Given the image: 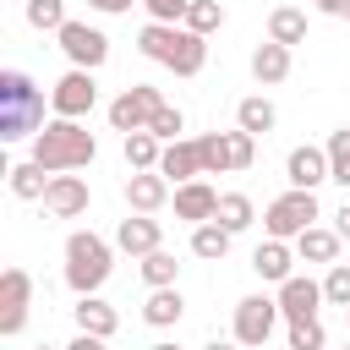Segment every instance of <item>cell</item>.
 <instances>
[{
    "mask_svg": "<svg viewBox=\"0 0 350 350\" xmlns=\"http://www.w3.org/2000/svg\"><path fill=\"white\" fill-rule=\"evenodd\" d=\"M197 148H202V175H235L230 131H202V137H197Z\"/></svg>",
    "mask_w": 350,
    "mask_h": 350,
    "instance_id": "27",
    "label": "cell"
},
{
    "mask_svg": "<svg viewBox=\"0 0 350 350\" xmlns=\"http://www.w3.org/2000/svg\"><path fill=\"white\" fill-rule=\"evenodd\" d=\"M148 350H180V345H175V339H159V345H148Z\"/></svg>",
    "mask_w": 350,
    "mask_h": 350,
    "instance_id": "44",
    "label": "cell"
},
{
    "mask_svg": "<svg viewBox=\"0 0 350 350\" xmlns=\"http://www.w3.org/2000/svg\"><path fill=\"white\" fill-rule=\"evenodd\" d=\"M290 66H295V60H290V44H273V38H268V44L252 49V77H257V88H279V82L290 77Z\"/></svg>",
    "mask_w": 350,
    "mask_h": 350,
    "instance_id": "19",
    "label": "cell"
},
{
    "mask_svg": "<svg viewBox=\"0 0 350 350\" xmlns=\"http://www.w3.org/2000/svg\"><path fill=\"white\" fill-rule=\"evenodd\" d=\"M159 159H164V142L153 131H126V164L131 170H159Z\"/></svg>",
    "mask_w": 350,
    "mask_h": 350,
    "instance_id": "29",
    "label": "cell"
},
{
    "mask_svg": "<svg viewBox=\"0 0 350 350\" xmlns=\"http://www.w3.org/2000/svg\"><path fill=\"white\" fill-rule=\"evenodd\" d=\"M186 27L202 33V38L219 33V27H224V5H219V0H191V5H186Z\"/></svg>",
    "mask_w": 350,
    "mask_h": 350,
    "instance_id": "33",
    "label": "cell"
},
{
    "mask_svg": "<svg viewBox=\"0 0 350 350\" xmlns=\"http://www.w3.org/2000/svg\"><path fill=\"white\" fill-rule=\"evenodd\" d=\"M27 306H33V273L11 262V268L0 273V334H5V339H16V334H22Z\"/></svg>",
    "mask_w": 350,
    "mask_h": 350,
    "instance_id": "10",
    "label": "cell"
},
{
    "mask_svg": "<svg viewBox=\"0 0 350 350\" xmlns=\"http://www.w3.org/2000/svg\"><path fill=\"white\" fill-rule=\"evenodd\" d=\"M339 241H345L339 230L312 224V230H301V235H295V257H301V262H334V257H339Z\"/></svg>",
    "mask_w": 350,
    "mask_h": 350,
    "instance_id": "22",
    "label": "cell"
},
{
    "mask_svg": "<svg viewBox=\"0 0 350 350\" xmlns=\"http://www.w3.org/2000/svg\"><path fill=\"white\" fill-rule=\"evenodd\" d=\"M44 120V93L33 88L27 71H0V142H22L38 137Z\"/></svg>",
    "mask_w": 350,
    "mask_h": 350,
    "instance_id": "3",
    "label": "cell"
},
{
    "mask_svg": "<svg viewBox=\"0 0 350 350\" xmlns=\"http://www.w3.org/2000/svg\"><path fill=\"white\" fill-rule=\"evenodd\" d=\"M328 180H339L345 191H350V126H339V131H328Z\"/></svg>",
    "mask_w": 350,
    "mask_h": 350,
    "instance_id": "32",
    "label": "cell"
},
{
    "mask_svg": "<svg viewBox=\"0 0 350 350\" xmlns=\"http://www.w3.org/2000/svg\"><path fill=\"white\" fill-rule=\"evenodd\" d=\"M11 175V197H22V202H44V191H49V170L38 164V159H27V164H16V170H5Z\"/></svg>",
    "mask_w": 350,
    "mask_h": 350,
    "instance_id": "26",
    "label": "cell"
},
{
    "mask_svg": "<svg viewBox=\"0 0 350 350\" xmlns=\"http://www.w3.org/2000/svg\"><path fill=\"white\" fill-rule=\"evenodd\" d=\"M109 273H115V246L93 230H71L66 235V284L77 295H98Z\"/></svg>",
    "mask_w": 350,
    "mask_h": 350,
    "instance_id": "4",
    "label": "cell"
},
{
    "mask_svg": "<svg viewBox=\"0 0 350 350\" xmlns=\"http://www.w3.org/2000/svg\"><path fill=\"white\" fill-rule=\"evenodd\" d=\"M159 104H164V93L159 88H148V82H131L120 98H109V126L126 137V131H148V120L159 115Z\"/></svg>",
    "mask_w": 350,
    "mask_h": 350,
    "instance_id": "6",
    "label": "cell"
},
{
    "mask_svg": "<svg viewBox=\"0 0 350 350\" xmlns=\"http://www.w3.org/2000/svg\"><path fill=\"white\" fill-rule=\"evenodd\" d=\"M148 131H153V137H159V142H175V137H180V131H186V115H180V109H175V104H159V115H153V120H148Z\"/></svg>",
    "mask_w": 350,
    "mask_h": 350,
    "instance_id": "35",
    "label": "cell"
},
{
    "mask_svg": "<svg viewBox=\"0 0 350 350\" xmlns=\"http://www.w3.org/2000/svg\"><path fill=\"white\" fill-rule=\"evenodd\" d=\"M268 38L273 44H290V49L306 44V11L301 5H273L268 11Z\"/></svg>",
    "mask_w": 350,
    "mask_h": 350,
    "instance_id": "23",
    "label": "cell"
},
{
    "mask_svg": "<svg viewBox=\"0 0 350 350\" xmlns=\"http://www.w3.org/2000/svg\"><path fill=\"white\" fill-rule=\"evenodd\" d=\"M33 159L49 170V175H66V170H88L98 159V137L82 126V120H66L55 115L38 137H33Z\"/></svg>",
    "mask_w": 350,
    "mask_h": 350,
    "instance_id": "2",
    "label": "cell"
},
{
    "mask_svg": "<svg viewBox=\"0 0 350 350\" xmlns=\"http://www.w3.org/2000/svg\"><path fill=\"white\" fill-rule=\"evenodd\" d=\"M170 202H175V219H186V224H208V219L219 213V191H213L202 175H197V180H180Z\"/></svg>",
    "mask_w": 350,
    "mask_h": 350,
    "instance_id": "15",
    "label": "cell"
},
{
    "mask_svg": "<svg viewBox=\"0 0 350 350\" xmlns=\"http://www.w3.org/2000/svg\"><path fill=\"white\" fill-rule=\"evenodd\" d=\"M71 317H77V328H82V334H98V339H109V334L120 328V312H115L109 301H98V295H77Z\"/></svg>",
    "mask_w": 350,
    "mask_h": 350,
    "instance_id": "20",
    "label": "cell"
},
{
    "mask_svg": "<svg viewBox=\"0 0 350 350\" xmlns=\"http://www.w3.org/2000/svg\"><path fill=\"white\" fill-rule=\"evenodd\" d=\"M230 159H235V170H252V159H257V137L252 131H230Z\"/></svg>",
    "mask_w": 350,
    "mask_h": 350,
    "instance_id": "37",
    "label": "cell"
},
{
    "mask_svg": "<svg viewBox=\"0 0 350 350\" xmlns=\"http://www.w3.org/2000/svg\"><path fill=\"white\" fill-rule=\"evenodd\" d=\"M230 235H241V230H252V219H257V208H252V197L246 191H219V213H213Z\"/></svg>",
    "mask_w": 350,
    "mask_h": 350,
    "instance_id": "28",
    "label": "cell"
},
{
    "mask_svg": "<svg viewBox=\"0 0 350 350\" xmlns=\"http://www.w3.org/2000/svg\"><path fill=\"white\" fill-rule=\"evenodd\" d=\"M180 317H186V295H180L175 284L148 290V301H142V323H153V328H175Z\"/></svg>",
    "mask_w": 350,
    "mask_h": 350,
    "instance_id": "21",
    "label": "cell"
},
{
    "mask_svg": "<svg viewBox=\"0 0 350 350\" xmlns=\"http://www.w3.org/2000/svg\"><path fill=\"white\" fill-rule=\"evenodd\" d=\"M323 295L334 306H350V262H328V279H323Z\"/></svg>",
    "mask_w": 350,
    "mask_h": 350,
    "instance_id": "36",
    "label": "cell"
},
{
    "mask_svg": "<svg viewBox=\"0 0 350 350\" xmlns=\"http://www.w3.org/2000/svg\"><path fill=\"white\" fill-rule=\"evenodd\" d=\"M257 350H268V345H257Z\"/></svg>",
    "mask_w": 350,
    "mask_h": 350,
    "instance_id": "47",
    "label": "cell"
},
{
    "mask_svg": "<svg viewBox=\"0 0 350 350\" xmlns=\"http://www.w3.org/2000/svg\"><path fill=\"white\" fill-rule=\"evenodd\" d=\"M137 49H142L148 60L170 66L175 77H197V71L208 66V38L191 33L186 22H148V27L137 33Z\"/></svg>",
    "mask_w": 350,
    "mask_h": 350,
    "instance_id": "1",
    "label": "cell"
},
{
    "mask_svg": "<svg viewBox=\"0 0 350 350\" xmlns=\"http://www.w3.org/2000/svg\"><path fill=\"white\" fill-rule=\"evenodd\" d=\"M38 350H55V345H38Z\"/></svg>",
    "mask_w": 350,
    "mask_h": 350,
    "instance_id": "45",
    "label": "cell"
},
{
    "mask_svg": "<svg viewBox=\"0 0 350 350\" xmlns=\"http://www.w3.org/2000/svg\"><path fill=\"white\" fill-rule=\"evenodd\" d=\"M323 339H328V334H323L317 317H295L290 334H284V350H323Z\"/></svg>",
    "mask_w": 350,
    "mask_h": 350,
    "instance_id": "34",
    "label": "cell"
},
{
    "mask_svg": "<svg viewBox=\"0 0 350 350\" xmlns=\"http://www.w3.org/2000/svg\"><path fill=\"white\" fill-rule=\"evenodd\" d=\"M312 5H317L323 16H345V22H350V0H312Z\"/></svg>",
    "mask_w": 350,
    "mask_h": 350,
    "instance_id": "40",
    "label": "cell"
},
{
    "mask_svg": "<svg viewBox=\"0 0 350 350\" xmlns=\"http://www.w3.org/2000/svg\"><path fill=\"white\" fill-rule=\"evenodd\" d=\"M93 104H98V82H93V71H82V66H71V71L49 88V109L66 115V120L93 115Z\"/></svg>",
    "mask_w": 350,
    "mask_h": 350,
    "instance_id": "9",
    "label": "cell"
},
{
    "mask_svg": "<svg viewBox=\"0 0 350 350\" xmlns=\"http://www.w3.org/2000/svg\"><path fill=\"white\" fill-rule=\"evenodd\" d=\"M55 38H60V55H66L71 66H82V71H98V66L109 60V38H104L93 22H77V16H71Z\"/></svg>",
    "mask_w": 350,
    "mask_h": 350,
    "instance_id": "8",
    "label": "cell"
},
{
    "mask_svg": "<svg viewBox=\"0 0 350 350\" xmlns=\"http://www.w3.org/2000/svg\"><path fill=\"white\" fill-rule=\"evenodd\" d=\"M345 350H350V345H345Z\"/></svg>",
    "mask_w": 350,
    "mask_h": 350,
    "instance_id": "48",
    "label": "cell"
},
{
    "mask_svg": "<svg viewBox=\"0 0 350 350\" xmlns=\"http://www.w3.org/2000/svg\"><path fill=\"white\" fill-rule=\"evenodd\" d=\"M334 230H339V235H345V241H350V197H345V202H339V213H334Z\"/></svg>",
    "mask_w": 350,
    "mask_h": 350,
    "instance_id": "42",
    "label": "cell"
},
{
    "mask_svg": "<svg viewBox=\"0 0 350 350\" xmlns=\"http://www.w3.org/2000/svg\"><path fill=\"white\" fill-rule=\"evenodd\" d=\"M252 268H257V279L262 284H284L290 273H295V241H262L257 252H252Z\"/></svg>",
    "mask_w": 350,
    "mask_h": 350,
    "instance_id": "17",
    "label": "cell"
},
{
    "mask_svg": "<svg viewBox=\"0 0 350 350\" xmlns=\"http://www.w3.org/2000/svg\"><path fill=\"white\" fill-rule=\"evenodd\" d=\"M88 202H93V191H88V180L82 175H49V191H44V208L55 213V219H82L88 213Z\"/></svg>",
    "mask_w": 350,
    "mask_h": 350,
    "instance_id": "12",
    "label": "cell"
},
{
    "mask_svg": "<svg viewBox=\"0 0 350 350\" xmlns=\"http://www.w3.org/2000/svg\"><path fill=\"white\" fill-rule=\"evenodd\" d=\"M98 16H120V11H131V5H142V0H88Z\"/></svg>",
    "mask_w": 350,
    "mask_h": 350,
    "instance_id": "39",
    "label": "cell"
},
{
    "mask_svg": "<svg viewBox=\"0 0 350 350\" xmlns=\"http://www.w3.org/2000/svg\"><path fill=\"white\" fill-rule=\"evenodd\" d=\"M202 350H246V345H241V339H208Z\"/></svg>",
    "mask_w": 350,
    "mask_h": 350,
    "instance_id": "43",
    "label": "cell"
},
{
    "mask_svg": "<svg viewBox=\"0 0 350 350\" xmlns=\"http://www.w3.org/2000/svg\"><path fill=\"white\" fill-rule=\"evenodd\" d=\"M230 241H235V235H230L219 219H208V224H191V252H197L202 262H224V257H230Z\"/></svg>",
    "mask_w": 350,
    "mask_h": 350,
    "instance_id": "25",
    "label": "cell"
},
{
    "mask_svg": "<svg viewBox=\"0 0 350 350\" xmlns=\"http://www.w3.org/2000/svg\"><path fill=\"white\" fill-rule=\"evenodd\" d=\"M104 345H109V339H98V334H82V328H77V339H71L66 350H104Z\"/></svg>",
    "mask_w": 350,
    "mask_h": 350,
    "instance_id": "41",
    "label": "cell"
},
{
    "mask_svg": "<svg viewBox=\"0 0 350 350\" xmlns=\"http://www.w3.org/2000/svg\"><path fill=\"white\" fill-rule=\"evenodd\" d=\"M235 126H241V131H252V137L273 131V126H279V109H273V98H262V93L241 98V104H235Z\"/></svg>",
    "mask_w": 350,
    "mask_h": 350,
    "instance_id": "24",
    "label": "cell"
},
{
    "mask_svg": "<svg viewBox=\"0 0 350 350\" xmlns=\"http://www.w3.org/2000/svg\"><path fill=\"white\" fill-rule=\"evenodd\" d=\"M328 295H323V284L317 279H306V273H290L284 284H279V312H284V323H295V317H317V306H323Z\"/></svg>",
    "mask_w": 350,
    "mask_h": 350,
    "instance_id": "16",
    "label": "cell"
},
{
    "mask_svg": "<svg viewBox=\"0 0 350 350\" xmlns=\"http://www.w3.org/2000/svg\"><path fill=\"white\" fill-rule=\"evenodd\" d=\"M345 323H350V306H345Z\"/></svg>",
    "mask_w": 350,
    "mask_h": 350,
    "instance_id": "46",
    "label": "cell"
},
{
    "mask_svg": "<svg viewBox=\"0 0 350 350\" xmlns=\"http://www.w3.org/2000/svg\"><path fill=\"white\" fill-rule=\"evenodd\" d=\"M159 170H164L175 186H180V180H197V175H202V148H197V137H175V142H164Z\"/></svg>",
    "mask_w": 350,
    "mask_h": 350,
    "instance_id": "18",
    "label": "cell"
},
{
    "mask_svg": "<svg viewBox=\"0 0 350 350\" xmlns=\"http://www.w3.org/2000/svg\"><path fill=\"white\" fill-rule=\"evenodd\" d=\"M284 180L301 186V191H317V186L328 180V148H312V142L290 148V159H284Z\"/></svg>",
    "mask_w": 350,
    "mask_h": 350,
    "instance_id": "14",
    "label": "cell"
},
{
    "mask_svg": "<svg viewBox=\"0 0 350 350\" xmlns=\"http://www.w3.org/2000/svg\"><path fill=\"white\" fill-rule=\"evenodd\" d=\"M115 246H120L126 257H148V252L164 246V224H159L153 213H126V219L115 224Z\"/></svg>",
    "mask_w": 350,
    "mask_h": 350,
    "instance_id": "13",
    "label": "cell"
},
{
    "mask_svg": "<svg viewBox=\"0 0 350 350\" xmlns=\"http://www.w3.org/2000/svg\"><path fill=\"white\" fill-rule=\"evenodd\" d=\"M323 219V208H317V191H301V186H290V191H279L273 202H268V213H262V230L273 235V241H295L301 230H312Z\"/></svg>",
    "mask_w": 350,
    "mask_h": 350,
    "instance_id": "5",
    "label": "cell"
},
{
    "mask_svg": "<svg viewBox=\"0 0 350 350\" xmlns=\"http://www.w3.org/2000/svg\"><path fill=\"white\" fill-rule=\"evenodd\" d=\"M170 197H175V180L164 170H131L126 175V208L131 213H159Z\"/></svg>",
    "mask_w": 350,
    "mask_h": 350,
    "instance_id": "11",
    "label": "cell"
},
{
    "mask_svg": "<svg viewBox=\"0 0 350 350\" xmlns=\"http://www.w3.org/2000/svg\"><path fill=\"white\" fill-rule=\"evenodd\" d=\"M279 295H246V301H235V339L246 345V350H257V345H268V334L279 328Z\"/></svg>",
    "mask_w": 350,
    "mask_h": 350,
    "instance_id": "7",
    "label": "cell"
},
{
    "mask_svg": "<svg viewBox=\"0 0 350 350\" xmlns=\"http://www.w3.org/2000/svg\"><path fill=\"white\" fill-rule=\"evenodd\" d=\"M175 279H180L175 252H164V246H159V252H148V257H142V284H148V290H164V284H175Z\"/></svg>",
    "mask_w": 350,
    "mask_h": 350,
    "instance_id": "30",
    "label": "cell"
},
{
    "mask_svg": "<svg viewBox=\"0 0 350 350\" xmlns=\"http://www.w3.org/2000/svg\"><path fill=\"white\" fill-rule=\"evenodd\" d=\"M186 5L191 0H142L148 22H186Z\"/></svg>",
    "mask_w": 350,
    "mask_h": 350,
    "instance_id": "38",
    "label": "cell"
},
{
    "mask_svg": "<svg viewBox=\"0 0 350 350\" xmlns=\"http://www.w3.org/2000/svg\"><path fill=\"white\" fill-rule=\"evenodd\" d=\"M22 11H27V27H33V33H60V27L71 22V16H66V0H27Z\"/></svg>",
    "mask_w": 350,
    "mask_h": 350,
    "instance_id": "31",
    "label": "cell"
}]
</instances>
